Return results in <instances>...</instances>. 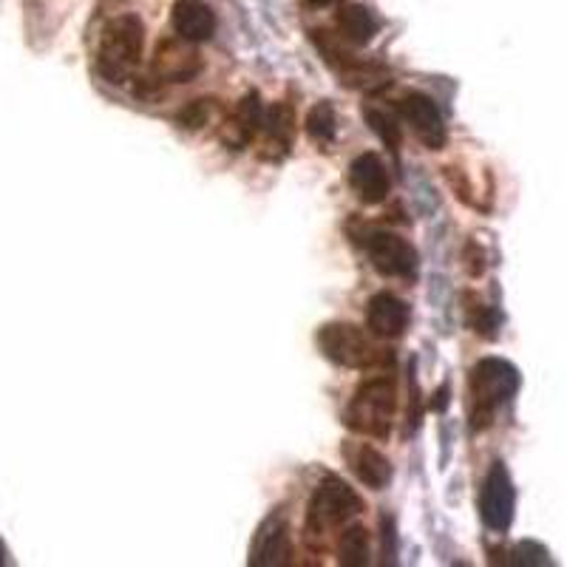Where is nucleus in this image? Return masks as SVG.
Returning <instances> with one entry per match:
<instances>
[{"label": "nucleus", "mask_w": 567, "mask_h": 567, "mask_svg": "<svg viewBox=\"0 0 567 567\" xmlns=\"http://www.w3.org/2000/svg\"><path fill=\"white\" fill-rule=\"evenodd\" d=\"M471 327H474V332H480V336L496 338L499 318H496V312L488 310V307H474V310H471Z\"/></svg>", "instance_id": "nucleus-22"}, {"label": "nucleus", "mask_w": 567, "mask_h": 567, "mask_svg": "<svg viewBox=\"0 0 567 567\" xmlns=\"http://www.w3.org/2000/svg\"><path fill=\"white\" fill-rule=\"evenodd\" d=\"M318 347L323 358L347 369H372L386 363V352L372 343V338L354 323H327L318 329Z\"/></svg>", "instance_id": "nucleus-4"}, {"label": "nucleus", "mask_w": 567, "mask_h": 567, "mask_svg": "<svg viewBox=\"0 0 567 567\" xmlns=\"http://www.w3.org/2000/svg\"><path fill=\"white\" fill-rule=\"evenodd\" d=\"M363 247H367L374 270L381 272V276L409 278L414 276V270H417V252H414V247L409 245L403 236H398V233L392 230L367 233Z\"/></svg>", "instance_id": "nucleus-6"}, {"label": "nucleus", "mask_w": 567, "mask_h": 567, "mask_svg": "<svg viewBox=\"0 0 567 567\" xmlns=\"http://www.w3.org/2000/svg\"><path fill=\"white\" fill-rule=\"evenodd\" d=\"M400 116L406 120L412 134L423 142L429 151H440L445 148V142H449V131H445V120L440 114L437 103L432 97H425V94H406V97L400 100Z\"/></svg>", "instance_id": "nucleus-9"}, {"label": "nucleus", "mask_w": 567, "mask_h": 567, "mask_svg": "<svg viewBox=\"0 0 567 567\" xmlns=\"http://www.w3.org/2000/svg\"><path fill=\"white\" fill-rule=\"evenodd\" d=\"M307 134L318 145H332L338 136V114L332 109L329 100H321L318 105H312L310 114H307Z\"/></svg>", "instance_id": "nucleus-19"}, {"label": "nucleus", "mask_w": 567, "mask_h": 567, "mask_svg": "<svg viewBox=\"0 0 567 567\" xmlns=\"http://www.w3.org/2000/svg\"><path fill=\"white\" fill-rule=\"evenodd\" d=\"M394 412H398L394 378L392 374H378V378H369L354 389L347 412H343V423H347L349 432L383 440L392 432Z\"/></svg>", "instance_id": "nucleus-1"}, {"label": "nucleus", "mask_w": 567, "mask_h": 567, "mask_svg": "<svg viewBox=\"0 0 567 567\" xmlns=\"http://www.w3.org/2000/svg\"><path fill=\"white\" fill-rule=\"evenodd\" d=\"M338 565L363 567L369 565V530L363 525H352L338 542Z\"/></svg>", "instance_id": "nucleus-17"}, {"label": "nucleus", "mask_w": 567, "mask_h": 567, "mask_svg": "<svg viewBox=\"0 0 567 567\" xmlns=\"http://www.w3.org/2000/svg\"><path fill=\"white\" fill-rule=\"evenodd\" d=\"M261 125H267L270 145L287 151L292 142V134H296V111H292L287 103L272 105V109L265 114V123Z\"/></svg>", "instance_id": "nucleus-18"}, {"label": "nucleus", "mask_w": 567, "mask_h": 567, "mask_svg": "<svg viewBox=\"0 0 567 567\" xmlns=\"http://www.w3.org/2000/svg\"><path fill=\"white\" fill-rule=\"evenodd\" d=\"M349 185L363 205H381V202H386L392 179H389V171L381 156L369 151L349 165Z\"/></svg>", "instance_id": "nucleus-10"}, {"label": "nucleus", "mask_w": 567, "mask_h": 567, "mask_svg": "<svg viewBox=\"0 0 567 567\" xmlns=\"http://www.w3.org/2000/svg\"><path fill=\"white\" fill-rule=\"evenodd\" d=\"M349 465H352L354 477L361 480L367 488L383 491L392 483V463H389L386 454H381L374 445L358 443L347 449Z\"/></svg>", "instance_id": "nucleus-13"}, {"label": "nucleus", "mask_w": 567, "mask_h": 567, "mask_svg": "<svg viewBox=\"0 0 567 567\" xmlns=\"http://www.w3.org/2000/svg\"><path fill=\"white\" fill-rule=\"evenodd\" d=\"M0 565H3V545H0Z\"/></svg>", "instance_id": "nucleus-24"}, {"label": "nucleus", "mask_w": 567, "mask_h": 567, "mask_svg": "<svg viewBox=\"0 0 567 567\" xmlns=\"http://www.w3.org/2000/svg\"><path fill=\"white\" fill-rule=\"evenodd\" d=\"M367 327L378 338H398L409 327V303L392 292H378L369 301Z\"/></svg>", "instance_id": "nucleus-11"}, {"label": "nucleus", "mask_w": 567, "mask_h": 567, "mask_svg": "<svg viewBox=\"0 0 567 567\" xmlns=\"http://www.w3.org/2000/svg\"><path fill=\"white\" fill-rule=\"evenodd\" d=\"M145 45V27L136 14H120L105 27L97 52V71L109 83H125L136 71Z\"/></svg>", "instance_id": "nucleus-3"}, {"label": "nucleus", "mask_w": 567, "mask_h": 567, "mask_svg": "<svg viewBox=\"0 0 567 567\" xmlns=\"http://www.w3.org/2000/svg\"><path fill=\"white\" fill-rule=\"evenodd\" d=\"M367 123L374 134L381 136V142L386 148H392L398 154L400 142H403V134H400V125L392 114L386 111H378V109H367Z\"/></svg>", "instance_id": "nucleus-20"}, {"label": "nucleus", "mask_w": 567, "mask_h": 567, "mask_svg": "<svg viewBox=\"0 0 567 567\" xmlns=\"http://www.w3.org/2000/svg\"><path fill=\"white\" fill-rule=\"evenodd\" d=\"M516 491L511 483V474L503 463H494V468L485 477L483 491H480V516L491 530H508L514 523Z\"/></svg>", "instance_id": "nucleus-7"}, {"label": "nucleus", "mask_w": 567, "mask_h": 567, "mask_svg": "<svg viewBox=\"0 0 567 567\" xmlns=\"http://www.w3.org/2000/svg\"><path fill=\"white\" fill-rule=\"evenodd\" d=\"M361 511L363 499L354 494V488H349L343 480L327 477L312 491L310 505H307V534H327L329 528H338V525L349 523Z\"/></svg>", "instance_id": "nucleus-5"}, {"label": "nucleus", "mask_w": 567, "mask_h": 567, "mask_svg": "<svg viewBox=\"0 0 567 567\" xmlns=\"http://www.w3.org/2000/svg\"><path fill=\"white\" fill-rule=\"evenodd\" d=\"M310 3H318V7H329V3H341V0H310Z\"/></svg>", "instance_id": "nucleus-23"}, {"label": "nucleus", "mask_w": 567, "mask_h": 567, "mask_svg": "<svg viewBox=\"0 0 567 567\" xmlns=\"http://www.w3.org/2000/svg\"><path fill=\"white\" fill-rule=\"evenodd\" d=\"M171 20L176 34L187 43H205L216 34V14L205 0H176Z\"/></svg>", "instance_id": "nucleus-12"}, {"label": "nucleus", "mask_w": 567, "mask_h": 567, "mask_svg": "<svg viewBox=\"0 0 567 567\" xmlns=\"http://www.w3.org/2000/svg\"><path fill=\"white\" fill-rule=\"evenodd\" d=\"M292 542H290V523L284 511H272L265 523L258 525V534L250 548L252 567H284L290 565Z\"/></svg>", "instance_id": "nucleus-8"}, {"label": "nucleus", "mask_w": 567, "mask_h": 567, "mask_svg": "<svg viewBox=\"0 0 567 567\" xmlns=\"http://www.w3.org/2000/svg\"><path fill=\"white\" fill-rule=\"evenodd\" d=\"M336 29L338 38L349 45H367L381 29V20L374 18L372 9L367 7H343L336 14Z\"/></svg>", "instance_id": "nucleus-15"}, {"label": "nucleus", "mask_w": 567, "mask_h": 567, "mask_svg": "<svg viewBox=\"0 0 567 567\" xmlns=\"http://www.w3.org/2000/svg\"><path fill=\"white\" fill-rule=\"evenodd\" d=\"M213 114H216V103H213V100H194V103H187L185 109L176 114V123L187 131H199L210 123Z\"/></svg>", "instance_id": "nucleus-21"}, {"label": "nucleus", "mask_w": 567, "mask_h": 567, "mask_svg": "<svg viewBox=\"0 0 567 567\" xmlns=\"http://www.w3.org/2000/svg\"><path fill=\"white\" fill-rule=\"evenodd\" d=\"M519 389V372L508 361L485 358L471 369L468 394H471V429L483 432L494 420L496 409L508 403Z\"/></svg>", "instance_id": "nucleus-2"}, {"label": "nucleus", "mask_w": 567, "mask_h": 567, "mask_svg": "<svg viewBox=\"0 0 567 567\" xmlns=\"http://www.w3.org/2000/svg\"><path fill=\"white\" fill-rule=\"evenodd\" d=\"M261 123H265V109H261V100H258L256 91H250V94H245V97L239 100L236 111H233V123H230L233 140L230 142H236L239 148L241 145H247V142L258 134Z\"/></svg>", "instance_id": "nucleus-16"}, {"label": "nucleus", "mask_w": 567, "mask_h": 567, "mask_svg": "<svg viewBox=\"0 0 567 567\" xmlns=\"http://www.w3.org/2000/svg\"><path fill=\"white\" fill-rule=\"evenodd\" d=\"M202 63L196 58V52L190 49H182V45L165 40L162 45H156L154 58V78L165 80V83H185L194 74H199Z\"/></svg>", "instance_id": "nucleus-14"}]
</instances>
